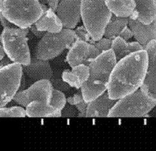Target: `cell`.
Masks as SVG:
<instances>
[{
	"mask_svg": "<svg viewBox=\"0 0 156 151\" xmlns=\"http://www.w3.org/2000/svg\"><path fill=\"white\" fill-rule=\"evenodd\" d=\"M147 54L144 49L117 62L110 75L107 92L117 100L140 88L147 67Z\"/></svg>",
	"mask_w": 156,
	"mask_h": 151,
	"instance_id": "6da1fadb",
	"label": "cell"
},
{
	"mask_svg": "<svg viewBox=\"0 0 156 151\" xmlns=\"http://www.w3.org/2000/svg\"><path fill=\"white\" fill-rule=\"evenodd\" d=\"M117 63L116 57L112 49L101 52L90 63L88 81L80 88L87 102L93 100L108 90L111 73Z\"/></svg>",
	"mask_w": 156,
	"mask_h": 151,
	"instance_id": "7a4b0ae2",
	"label": "cell"
},
{
	"mask_svg": "<svg viewBox=\"0 0 156 151\" xmlns=\"http://www.w3.org/2000/svg\"><path fill=\"white\" fill-rule=\"evenodd\" d=\"M38 0H0V13L15 26L29 28L42 16Z\"/></svg>",
	"mask_w": 156,
	"mask_h": 151,
	"instance_id": "3957f363",
	"label": "cell"
},
{
	"mask_svg": "<svg viewBox=\"0 0 156 151\" xmlns=\"http://www.w3.org/2000/svg\"><path fill=\"white\" fill-rule=\"evenodd\" d=\"M83 26L94 41L104 37L105 28L112 17L106 0H81Z\"/></svg>",
	"mask_w": 156,
	"mask_h": 151,
	"instance_id": "277c9868",
	"label": "cell"
},
{
	"mask_svg": "<svg viewBox=\"0 0 156 151\" xmlns=\"http://www.w3.org/2000/svg\"><path fill=\"white\" fill-rule=\"evenodd\" d=\"M28 33L29 28L13 27L3 28L0 35V42L5 54L13 63L22 66L29 64L32 58L28 44Z\"/></svg>",
	"mask_w": 156,
	"mask_h": 151,
	"instance_id": "5b68a950",
	"label": "cell"
},
{
	"mask_svg": "<svg viewBox=\"0 0 156 151\" xmlns=\"http://www.w3.org/2000/svg\"><path fill=\"white\" fill-rule=\"evenodd\" d=\"M156 107V100L144 93L140 88L116 101L110 110L109 117L146 116Z\"/></svg>",
	"mask_w": 156,
	"mask_h": 151,
	"instance_id": "8992f818",
	"label": "cell"
},
{
	"mask_svg": "<svg viewBox=\"0 0 156 151\" xmlns=\"http://www.w3.org/2000/svg\"><path fill=\"white\" fill-rule=\"evenodd\" d=\"M76 40L75 31L63 28L59 32H46L37 44L34 57L42 60H51L59 56Z\"/></svg>",
	"mask_w": 156,
	"mask_h": 151,
	"instance_id": "52a82bcc",
	"label": "cell"
},
{
	"mask_svg": "<svg viewBox=\"0 0 156 151\" xmlns=\"http://www.w3.org/2000/svg\"><path fill=\"white\" fill-rule=\"evenodd\" d=\"M23 75V66L10 63L0 67V109L13 100L19 91Z\"/></svg>",
	"mask_w": 156,
	"mask_h": 151,
	"instance_id": "ba28073f",
	"label": "cell"
},
{
	"mask_svg": "<svg viewBox=\"0 0 156 151\" xmlns=\"http://www.w3.org/2000/svg\"><path fill=\"white\" fill-rule=\"evenodd\" d=\"M53 88L51 81L47 79L37 81L27 89L19 91L13 100L23 107H26L33 101L51 105Z\"/></svg>",
	"mask_w": 156,
	"mask_h": 151,
	"instance_id": "9c48e42d",
	"label": "cell"
},
{
	"mask_svg": "<svg viewBox=\"0 0 156 151\" xmlns=\"http://www.w3.org/2000/svg\"><path fill=\"white\" fill-rule=\"evenodd\" d=\"M100 53L94 45L76 39L69 48L66 61L71 68L80 64L88 66Z\"/></svg>",
	"mask_w": 156,
	"mask_h": 151,
	"instance_id": "30bf717a",
	"label": "cell"
},
{
	"mask_svg": "<svg viewBox=\"0 0 156 151\" xmlns=\"http://www.w3.org/2000/svg\"><path fill=\"white\" fill-rule=\"evenodd\" d=\"M144 49L147 52L148 61L140 90L147 96L156 100V40H151Z\"/></svg>",
	"mask_w": 156,
	"mask_h": 151,
	"instance_id": "8fae6325",
	"label": "cell"
},
{
	"mask_svg": "<svg viewBox=\"0 0 156 151\" xmlns=\"http://www.w3.org/2000/svg\"><path fill=\"white\" fill-rule=\"evenodd\" d=\"M81 0H61L56 11L64 28L74 29L81 19Z\"/></svg>",
	"mask_w": 156,
	"mask_h": 151,
	"instance_id": "7c38bea8",
	"label": "cell"
},
{
	"mask_svg": "<svg viewBox=\"0 0 156 151\" xmlns=\"http://www.w3.org/2000/svg\"><path fill=\"white\" fill-rule=\"evenodd\" d=\"M23 71L34 82L43 79H53V70L49 61L40 59L35 57L31 58L29 64L23 66Z\"/></svg>",
	"mask_w": 156,
	"mask_h": 151,
	"instance_id": "4fadbf2b",
	"label": "cell"
},
{
	"mask_svg": "<svg viewBox=\"0 0 156 151\" xmlns=\"http://www.w3.org/2000/svg\"><path fill=\"white\" fill-rule=\"evenodd\" d=\"M129 27L133 32V37L142 47L153 40H156V20L150 24H146L134 18H129Z\"/></svg>",
	"mask_w": 156,
	"mask_h": 151,
	"instance_id": "5bb4252c",
	"label": "cell"
},
{
	"mask_svg": "<svg viewBox=\"0 0 156 151\" xmlns=\"http://www.w3.org/2000/svg\"><path fill=\"white\" fill-rule=\"evenodd\" d=\"M116 101L115 100L110 99L108 92H104L88 103L87 111H86V117H108L110 110L115 104Z\"/></svg>",
	"mask_w": 156,
	"mask_h": 151,
	"instance_id": "9a60e30c",
	"label": "cell"
},
{
	"mask_svg": "<svg viewBox=\"0 0 156 151\" xmlns=\"http://www.w3.org/2000/svg\"><path fill=\"white\" fill-rule=\"evenodd\" d=\"M44 12L40 19L34 23V26L38 30L45 32L56 33L63 29V26L61 19L53 11L46 5L42 4Z\"/></svg>",
	"mask_w": 156,
	"mask_h": 151,
	"instance_id": "2e32d148",
	"label": "cell"
},
{
	"mask_svg": "<svg viewBox=\"0 0 156 151\" xmlns=\"http://www.w3.org/2000/svg\"><path fill=\"white\" fill-rule=\"evenodd\" d=\"M89 75V66L80 64L73 67L71 70H64L61 77L69 87L80 89L88 81Z\"/></svg>",
	"mask_w": 156,
	"mask_h": 151,
	"instance_id": "e0dca14e",
	"label": "cell"
},
{
	"mask_svg": "<svg viewBox=\"0 0 156 151\" xmlns=\"http://www.w3.org/2000/svg\"><path fill=\"white\" fill-rule=\"evenodd\" d=\"M135 7L131 18L148 24L156 20V0H134Z\"/></svg>",
	"mask_w": 156,
	"mask_h": 151,
	"instance_id": "ac0fdd59",
	"label": "cell"
},
{
	"mask_svg": "<svg viewBox=\"0 0 156 151\" xmlns=\"http://www.w3.org/2000/svg\"><path fill=\"white\" fill-rule=\"evenodd\" d=\"M111 49L113 51L117 62L133 52L144 50V48L136 41L129 42L117 36L112 40Z\"/></svg>",
	"mask_w": 156,
	"mask_h": 151,
	"instance_id": "d6986e66",
	"label": "cell"
},
{
	"mask_svg": "<svg viewBox=\"0 0 156 151\" xmlns=\"http://www.w3.org/2000/svg\"><path fill=\"white\" fill-rule=\"evenodd\" d=\"M112 13L119 17L130 18L136 7L134 0H106Z\"/></svg>",
	"mask_w": 156,
	"mask_h": 151,
	"instance_id": "ffe728a7",
	"label": "cell"
},
{
	"mask_svg": "<svg viewBox=\"0 0 156 151\" xmlns=\"http://www.w3.org/2000/svg\"><path fill=\"white\" fill-rule=\"evenodd\" d=\"M27 116L30 117H52L62 116L61 112H57L51 105L33 101L25 107Z\"/></svg>",
	"mask_w": 156,
	"mask_h": 151,
	"instance_id": "44dd1931",
	"label": "cell"
},
{
	"mask_svg": "<svg viewBox=\"0 0 156 151\" xmlns=\"http://www.w3.org/2000/svg\"><path fill=\"white\" fill-rule=\"evenodd\" d=\"M129 18L119 17L112 14L104 32V37L113 40L119 36L123 28L129 25Z\"/></svg>",
	"mask_w": 156,
	"mask_h": 151,
	"instance_id": "7402d4cb",
	"label": "cell"
},
{
	"mask_svg": "<svg viewBox=\"0 0 156 151\" xmlns=\"http://www.w3.org/2000/svg\"><path fill=\"white\" fill-rule=\"evenodd\" d=\"M67 99L65 94L60 90L53 88L51 106L57 112H61L67 104Z\"/></svg>",
	"mask_w": 156,
	"mask_h": 151,
	"instance_id": "603a6c76",
	"label": "cell"
},
{
	"mask_svg": "<svg viewBox=\"0 0 156 151\" xmlns=\"http://www.w3.org/2000/svg\"><path fill=\"white\" fill-rule=\"evenodd\" d=\"M26 110L23 106L3 107L0 109V117H26Z\"/></svg>",
	"mask_w": 156,
	"mask_h": 151,
	"instance_id": "cb8c5ba5",
	"label": "cell"
},
{
	"mask_svg": "<svg viewBox=\"0 0 156 151\" xmlns=\"http://www.w3.org/2000/svg\"><path fill=\"white\" fill-rule=\"evenodd\" d=\"M75 32L76 36V39L83 40L87 42L92 44L94 40L92 38L91 36L90 35L87 30L86 29L84 26L78 27L75 30Z\"/></svg>",
	"mask_w": 156,
	"mask_h": 151,
	"instance_id": "d4e9b609",
	"label": "cell"
},
{
	"mask_svg": "<svg viewBox=\"0 0 156 151\" xmlns=\"http://www.w3.org/2000/svg\"><path fill=\"white\" fill-rule=\"evenodd\" d=\"M112 42V40L105 37H102L100 40H97V41H94L92 45H94L96 48H98L100 52H103L111 49Z\"/></svg>",
	"mask_w": 156,
	"mask_h": 151,
	"instance_id": "484cf974",
	"label": "cell"
},
{
	"mask_svg": "<svg viewBox=\"0 0 156 151\" xmlns=\"http://www.w3.org/2000/svg\"><path fill=\"white\" fill-rule=\"evenodd\" d=\"M83 101H84V99L83 95H82L81 91L80 92H78L75 94V95H74L73 96H70L68 99H67V102L68 104L72 106H76V104Z\"/></svg>",
	"mask_w": 156,
	"mask_h": 151,
	"instance_id": "4316f807",
	"label": "cell"
},
{
	"mask_svg": "<svg viewBox=\"0 0 156 151\" xmlns=\"http://www.w3.org/2000/svg\"><path fill=\"white\" fill-rule=\"evenodd\" d=\"M77 110L75 108L73 107L72 105H69V106H65L64 108L63 109L62 111H61V114H62V116L65 117H73L77 116Z\"/></svg>",
	"mask_w": 156,
	"mask_h": 151,
	"instance_id": "83f0119b",
	"label": "cell"
},
{
	"mask_svg": "<svg viewBox=\"0 0 156 151\" xmlns=\"http://www.w3.org/2000/svg\"><path fill=\"white\" fill-rule=\"evenodd\" d=\"M118 36H119V37L122 38L123 40H126V41H128L129 39L133 37V34L132 31H131L130 27L128 25L123 28V30L120 32V34H119Z\"/></svg>",
	"mask_w": 156,
	"mask_h": 151,
	"instance_id": "f1b7e54d",
	"label": "cell"
},
{
	"mask_svg": "<svg viewBox=\"0 0 156 151\" xmlns=\"http://www.w3.org/2000/svg\"><path fill=\"white\" fill-rule=\"evenodd\" d=\"M29 31H30V32L36 36V37L40 38H42V36L45 34V33H46V32H45L40 31L37 29L36 27L34 26V24H33V25H32L29 28Z\"/></svg>",
	"mask_w": 156,
	"mask_h": 151,
	"instance_id": "f546056e",
	"label": "cell"
},
{
	"mask_svg": "<svg viewBox=\"0 0 156 151\" xmlns=\"http://www.w3.org/2000/svg\"><path fill=\"white\" fill-rule=\"evenodd\" d=\"M59 0H48V8H50L51 10L53 11L56 12L57 7H58L59 3Z\"/></svg>",
	"mask_w": 156,
	"mask_h": 151,
	"instance_id": "4dcf8cb0",
	"label": "cell"
},
{
	"mask_svg": "<svg viewBox=\"0 0 156 151\" xmlns=\"http://www.w3.org/2000/svg\"><path fill=\"white\" fill-rule=\"evenodd\" d=\"M5 55V52H4L3 47L2 46V44H1V42H0V61H2L4 58Z\"/></svg>",
	"mask_w": 156,
	"mask_h": 151,
	"instance_id": "1f68e13d",
	"label": "cell"
},
{
	"mask_svg": "<svg viewBox=\"0 0 156 151\" xmlns=\"http://www.w3.org/2000/svg\"><path fill=\"white\" fill-rule=\"evenodd\" d=\"M59 1H61V0H59Z\"/></svg>",
	"mask_w": 156,
	"mask_h": 151,
	"instance_id": "d6a6232c",
	"label": "cell"
}]
</instances>
